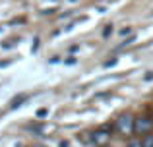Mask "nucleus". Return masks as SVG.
I'll use <instances>...</instances> for the list:
<instances>
[{"label":"nucleus","instance_id":"nucleus-1","mask_svg":"<svg viewBox=\"0 0 153 147\" xmlns=\"http://www.w3.org/2000/svg\"><path fill=\"white\" fill-rule=\"evenodd\" d=\"M134 118L130 116V114H120L118 118H116L114 122V128L118 134H122V136H128L130 132H134Z\"/></svg>","mask_w":153,"mask_h":147},{"label":"nucleus","instance_id":"nucleus-2","mask_svg":"<svg viewBox=\"0 0 153 147\" xmlns=\"http://www.w3.org/2000/svg\"><path fill=\"white\" fill-rule=\"evenodd\" d=\"M151 126H153V122L149 120V118H146V116H140V118H136V122H134V132L136 134H142V136H147L149 134V130H151Z\"/></svg>","mask_w":153,"mask_h":147},{"label":"nucleus","instance_id":"nucleus-3","mask_svg":"<svg viewBox=\"0 0 153 147\" xmlns=\"http://www.w3.org/2000/svg\"><path fill=\"white\" fill-rule=\"evenodd\" d=\"M111 140V132H108L107 128H101V130H97V132L91 136V141H93L95 145H105L107 141Z\"/></svg>","mask_w":153,"mask_h":147},{"label":"nucleus","instance_id":"nucleus-4","mask_svg":"<svg viewBox=\"0 0 153 147\" xmlns=\"http://www.w3.org/2000/svg\"><path fill=\"white\" fill-rule=\"evenodd\" d=\"M142 147H153V136L147 134V136L142 137Z\"/></svg>","mask_w":153,"mask_h":147},{"label":"nucleus","instance_id":"nucleus-5","mask_svg":"<svg viewBox=\"0 0 153 147\" xmlns=\"http://www.w3.org/2000/svg\"><path fill=\"white\" fill-rule=\"evenodd\" d=\"M27 99V95H19V97H16L14 101H12V109H16V106H19V103H23Z\"/></svg>","mask_w":153,"mask_h":147},{"label":"nucleus","instance_id":"nucleus-6","mask_svg":"<svg viewBox=\"0 0 153 147\" xmlns=\"http://www.w3.org/2000/svg\"><path fill=\"white\" fill-rule=\"evenodd\" d=\"M126 147H142V140H130Z\"/></svg>","mask_w":153,"mask_h":147},{"label":"nucleus","instance_id":"nucleus-7","mask_svg":"<svg viewBox=\"0 0 153 147\" xmlns=\"http://www.w3.org/2000/svg\"><path fill=\"white\" fill-rule=\"evenodd\" d=\"M132 33V29H130V27H126V29H122V31H120V35H122V37H124V35H130Z\"/></svg>","mask_w":153,"mask_h":147},{"label":"nucleus","instance_id":"nucleus-8","mask_svg":"<svg viewBox=\"0 0 153 147\" xmlns=\"http://www.w3.org/2000/svg\"><path fill=\"white\" fill-rule=\"evenodd\" d=\"M114 64H116V58H112V60L105 62V66H107V68H108V66H114Z\"/></svg>","mask_w":153,"mask_h":147},{"label":"nucleus","instance_id":"nucleus-9","mask_svg":"<svg viewBox=\"0 0 153 147\" xmlns=\"http://www.w3.org/2000/svg\"><path fill=\"white\" fill-rule=\"evenodd\" d=\"M108 33H112V25H107V29H105V33H103V35H105V37H107Z\"/></svg>","mask_w":153,"mask_h":147},{"label":"nucleus","instance_id":"nucleus-10","mask_svg":"<svg viewBox=\"0 0 153 147\" xmlns=\"http://www.w3.org/2000/svg\"><path fill=\"white\" fill-rule=\"evenodd\" d=\"M146 79H153V72H149V74H147V75H146Z\"/></svg>","mask_w":153,"mask_h":147},{"label":"nucleus","instance_id":"nucleus-11","mask_svg":"<svg viewBox=\"0 0 153 147\" xmlns=\"http://www.w3.org/2000/svg\"><path fill=\"white\" fill-rule=\"evenodd\" d=\"M60 147H68V141H62V143H60Z\"/></svg>","mask_w":153,"mask_h":147},{"label":"nucleus","instance_id":"nucleus-12","mask_svg":"<svg viewBox=\"0 0 153 147\" xmlns=\"http://www.w3.org/2000/svg\"><path fill=\"white\" fill-rule=\"evenodd\" d=\"M33 147H47V145H33Z\"/></svg>","mask_w":153,"mask_h":147}]
</instances>
